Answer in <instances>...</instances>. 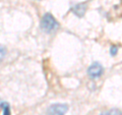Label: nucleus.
Listing matches in <instances>:
<instances>
[{
    "instance_id": "39448f33",
    "label": "nucleus",
    "mask_w": 122,
    "mask_h": 115,
    "mask_svg": "<svg viewBox=\"0 0 122 115\" xmlns=\"http://www.w3.org/2000/svg\"><path fill=\"white\" fill-rule=\"evenodd\" d=\"M4 56H5V50L3 48L0 47V61L4 58Z\"/></svg>"
},
{
    "instance_id": "7ed1b4c3",
    "label": "nucleus",
    "mask_w": 122,
    "mask_h": 115,
    "mask_svg": "<svg viewBox=\"0 0 122 115\" xmlns=\"http://www.w3.org/2000/svg\"><path fill=\"white\" fill-rule=\"evenodd\" d=\"M87 73L91 76L92 78H100V76L103 74V66L98 63V62H95L91 65L87 69Z\"/></svg>"
},
{
    "instance_id": "f03ea898",
    "label": "nucleus",
    "mask_w": 122,
    "mask_h": 115,
    "mask_svg": "<svg viewBox=\"0 0 122 115\" xmlns=\"http://www.w3.org/2000/svg\"><path fill=\"white\" fill-rule=\"evenodd\" d=\"M67 109V106L64 104H54L49 107L47 115H64Z\"/></svg>"
},
{
    "instance_id": "423d86ee",
    "label": "nucleus",
    "mask_w": 122,
    "mask_h": 115,
    "mask_svg": "<svg viewBox=\"0 0 122 115\" xmlns=\"http://www.w3.org/2000/svg\"><path fill=\"white\" fill-rule=\"evenodd\" d=\"M116 52H117V48L116 47H112V49H111V54L112 55H115Z\"/></svg>"
},
{
    "instance_id": "20e7f679",
    "label": "nucleus",
    "mask_w": 122,
    "mask_h": 115,
    "mask_svg": "<svg viewBox=\"0 0 122 115\" xmlns=\"http://www.w3.org/2000/svg\"><path fill=\"white\" fill-rule=\"evenodd\" d=\"M3 115H10V111L8 106L5 104V107H3Z\"/></svg>"
},
{
    "instance_id": "f257e3e1",
    "label": "nucleus",
    "mask_w": 122,
    "mask_h": 115,
    "mask_svg": "<svg viewBox=\"0 0 122 115\" xmlns=\"http://www.w3.org/2000/svg\"><path fill=\"white\" fill-rule=\"evenodd\" d=\"M41 26L46 33H52V32H55L58 29L59 24L52 14L46 13L41 21Z\"/></svg>"
}]
</instances>
